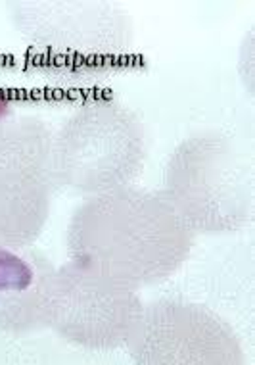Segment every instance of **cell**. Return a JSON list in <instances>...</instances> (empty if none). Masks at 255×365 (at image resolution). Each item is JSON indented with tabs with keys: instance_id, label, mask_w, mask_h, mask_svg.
Returning a JSON list of instances; mask_svg holds the SVG:
<instances>
[{
	"instance_id": "obj_5",
	"label": "cell",
	"mask_w": 255,
	"mask_h": 365,
	"mask_svg": "<svg viewBox=\"0 0 255 365\" xmlns=\"http://www.w3.org/2000/svg\"><path fill=\"white\" fill-rule=\"evenodd\" d=\"M52 140L35 115L0 118V246L24 250L43 233L58 187Z\"/></svg>"
},
{
	"instance_id": "obj_4",
	"label": "cell",
	"mask_w": 255,
	"mask_h": 365,
	"mask_svg": "<svg viewBox=\"0 0 255 365\" xmlns=\"http://www.w3.org/2000/svg\"><path fill=\"white\" fill-rule=\"evenodd\" d=\"M146 131L118 98H93L77 108L52 140L58 187L100 195L131 185L144 168Z\"/></svg>"
},
{
	"instance_id": "obj_1",
	"label": "cell",
	"mask_w": 255,
	"mask_h": 365,
	"mask_svg": "<svg viewBox=\"0 0 255 365\" xmlns=\"http://www.w3.org/2000/svg\"><path fill=\"white\" fill-rule=\"evenodd\" d=\"M194 233L162 190L132 185L88 196L68 225V252L132 289L173 277Z\"/></svg>"
},
{
	"instance_id": "obj_6",
	"label": "cell",
	"mask_w": 255,
	"mask_h": 365,
	"mask_svg": "<svg viewBox=\"0 0 255 365\" xmlns=\"http://www.w3.org/2000/svg\"><path fill=\"white\" fill-rule=\"evenodd\" d=\"M140 309L137 289L104 271L71 258L56 267L50 329L75 346L100 352L125 346Z\"/></svg>"
},
{
	"instance_id": "obj_8",
	"label": "cell",
	"mask_w": 255,
	"mask_h": 365,
	"mask_svg": "<svg viewBox=\"0 0 255 365\" xmlns=\"http://www.w3.org/2000/svg\"><path fill=\"white\" fill-rule=\"evenodd\" d=\"M35 277L24 289L0 292V333L24 336L50 329L54 308L56 267L37 250H27Z\"/></svg>"
},
{
	"instance_id": "obj_9",
	"label": "cell",
	"mask_w": 255,
	"mask_h": 365,
	"mask_svg": "<svg viewBox=\"0 0 255 365\" xmlns=\"http://www.w3.org/2000/svg\"><path fill=\"white\" fill-rule=\"evenodd\" d=\"M35 277L29 254L14 252L12 248L0 246V292L24 289Z\"/></svg>"
},
{
	"instance_id": "obj_3",
	"label": "cell",
	"mask_w": 255,
	"mask_h": 365,
	"mask_svg": "<svg viewBox=\"0 0 255 365\" xmlns=\"http://www.w3.org/2000/svg\"><path fill=\"white\" fill-rule=\"evenodd\" d=\"M162 192L194 233H236L254 220L251 154L223 133L188 137L167 160Z\"/></svg>"
},
{
	"instance_id": "obj_2",
	"label": "cell",
	"mask_w": 255,
	"mask_h": 365,
	"mask_svg": "<svg viewBox=\"0 0 255 365\" xmlns=\"http://www.w3.org/2000/svg\"><path fill=\"white\" fill-rule=\"evenodd\" d=\"M8 16L46 60V76L66 85H98L118 73L132 46V21L118 2L19 0Z\"/></svg>"
},
{
	"instance_id": "obj_7",
	"label": "cell",
	"mask_w": 255,
	"mask_h": 365,
	"mask_svg": "<svg viewBox=\"0 0 255 365\" xmlns=\"http://www.w3.org/2000/svg\"><path fill=\"white\" fill-rule=\"evenodd\" d=\"M127 352L140 365H240L242 342L207 306L175 298L142 304Z\"/></svg>"
}]
</instances>
